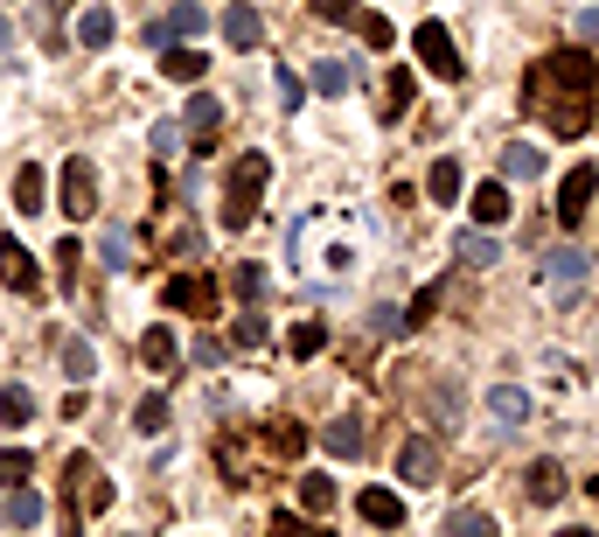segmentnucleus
<instances>
[{
	"mask_svg": "<svg viewBox=\"0 0 599 537\" xmlns=\"http://www.w3.org/2000/svg\"><path fill=\"white\" fill-rule=\"evenodd\" d=\"M599 70H592V57L579 42L571 49H551V57H537L530 63V77H523V106H530V119H543L558 140H579L586 126H592V112H599Z\"/></svg>",
	"mask_w": 599,
	"mask_h": 537,
	"instance_id": "nucleus-1",
	"label": "nucleus"
},
{
	"mask_svg": "<svg viewBox=\"0 0 599 537\" xmlns=\"http://www.w3.org/2000/svg\"><path fill=\"white\" fill-rule=\"evenodd\" d=\"M286 266H293V279H307V287H321V294L349 287L356 266H362V230L342 210H307L286 230Z\"/></svg>",
	"mask_w": 599,
	"mask_h": 537,
	"instance_id": "nucleus-2",
	"label": "nucleus"
},
{
	"mask_svg": "<svg viewBox=\"0 0 599 537\" xmlns=\"http://www.w3.org/2000/svg\"><path fill=\"white\" fill-rule=\"evenodd\" d=\"M266 182H272V161H266V153L230 161V182H223V230H244L258 210H266Z\"/></svg>",
	"mask_w": 599,
	"mask_h": 537,
	"instance_id": "nucleus-3",
	"label": "nucleus"
},
{
	"mask_svg": "<svg viewBox=\"0 0 599 537\" xmlns=\"http://www.w3.org/2000/svg\"><path fill=\"white\" fill-rule=\"evenodd\" d=\"M112 496H119V489H112L106 475H98V460H91V454H70V460H63V509H70V524L106 517Z\"/></svg>",
	"mask_w": 599,
	"mask_h": 537,
	"instance_id": "nucleus-4",
	"label": "nucleus"
},
{
	"mask_svg": "<svg viewBox=\"0 0 599 537\" xmlns=\"http://www.w3.org/2000/svg\"><path fill=\"white\" fill-rule=\"evenodd\" d=\"M411 49H419V63L439 77V84H460V77H467V63H460L447 21H419V29H411Z\"/></svg>",
	"mask_w": 599,
	"mask_h": 537,
	"instance_id": "nucleus-5",
	"label": "nucleus"
},
{
	"mask_svg": "<svg viewBox=\"0 0 599 537\" xmlns=\"http://www.w3.org/2000/svg\"><path fill=\"white\" fill-rule=\"evenodd\" d=\"M57 210H63L70 223L98 217V168L84 161V153H70V161H63V175H57Z\"/></svg>",
	"mask_w": 599,
	"mask_h": 537,
	"instance_id": "nucleus-6",
	"label": "nucleus"
},
{
	"mask_svg": "<svg viewBox=\"0 0 599 537\" xmlns=\"http://www.w3.org/2000/svg\"><path fill=\"white\" fill-rule=\"evenodd\" d=\"M202 29H210V14H202L196 0H174V8H168L161 21H147V36H140V42L168 49V42H189V36H202Z\"/></svg>",
	"mask_w": 599,
	"mask_h": 537,
	"instance_id": "nucleus-7",
	"label": "nucleus"
},
{
	"mask_svg": "<svg viewBox=\"0 0 599 537\" xmlns=\"http://www.w3.org/2000/svg\"><path fill=\"white\" fill-rule=\"evenodd\" d=\"M592 196H599V168L579 161V168H571L565 182H558V223H565V230H579V217L592 210Z\"/></svg>",
	"mask_w": 599,
	"mask_h": 537,
	"instance_id": "nucleus-8",
	"label": "nucleus"
},
{
	"mask_svg": "<svg viewBox=\"0 0 599 537\" xmlns=\"http://www.w3.org/2000/svg\"><path fill=\"white\" fill-rule=\"evenodd\" d=\"M543 287H551V294H579L586 287V272H592V259H586V251L579 245H558V251H543Z\"/></svg>",
	"mask_w": 599,
	"mask_h": 537,
	"instance_id": "nucleus-9",
	"label": "nucleus"
},
{
	"mask_svg": "<svg viewBox=\"0 0 599 537\" xmlns=\"http://www.w3.org/2000/svg\"><path fill=\"white\" fill-rule=\"evenodd\" d=\"M168 307L174 315H217V279L210 272H174L168 279Z\"/></svg>",
	"mask_w": 599,
	"mask_h": 537,
	"instance_id": "nucleus-10",
	"label": "nucleus"
},
{
	"mask_svg": "<svg viewBox=\"0 0 599 537\" xmlns=\"http://www.w3.org/2000/svg\"><path fill=\"white\" fill-rule=\"evenodd\" d=\"M0 287H14V294H42V266H36V251L21 245V238H0Z\"/></svg>",
	"mask_w": 599,
	"mask_h": 537,
	"instance_id": "nucleus-11",
	"label": "nucleus"
},
{
	"mask_svg": "<svg viewBox=\"0 0 599 537\" xmlns=\"http://www.w3.org/2000/svg\"><path fill=\"white\" fill-rule=\"evenodd\" d=\"M398 475L411 481V489H432V481H439V440H426V432H411V440L398 447Z\"/></svg>",
	"mask_w": 599,
	"mask_h": 537,
	"instance_id": "nucleus-12",
	"label": "nucleus"
},
{
	"mask_svg": "<svg viewBox=\"0 0 599 537\" xmlns=\"http://www.w3.org/2000/svg\"><path fill=\"white\" fill-rule=\"evenodd\" d=\"M77 49H112V36H119V14L106 8V0H91V8L84 14H77Z\"/></svg>",
	"mask_w": 599,
	"mask_h": 537,
	"instance_id": "nucleus-13",
	"label": "nucleus"
},
{
	"mask_svg": "<svg viewBox=\"0 0 599 537\" xmlns=\"http://www.w3.org/2000/svg\"><path fill=\"white\" fill-rule=\"evenodd\" d=\"M0 517H8L14 530H36V524L49 517V503L29 489V481H8V496H0Z\"/></svg>",
	"mask_w": 599,
	"mask_h": 537,
	"instance_id": "nucleus-14",
	"label": "nucleus"
},
{
	"mask_svg": "<svg viewBox=\"0 0 599 537\" xmlns=\"http://www.w3.org/2000/svg\"><path fill=\"white\" fill-rule=\"evenodd\" d=\"M223 42L230 49H258V42H266V14L244 8V0H230V8H223Z\"/></svg>",
	"mask_w": 599,
	"mask_h": 537,
	"instance_id": "nucleus-15",
	"label": "nucleus"
},
{
	"mask_svg": "<svg viewBox=\"0 0 599 537\" xmlns=\"http://www.w3.org/2000/svg\"><path fill=\"white\" fill-rule=\"evenodd\" d=\"M356 517L377 524V530H398V524H405V496H398V489H362V496H356Z\"/></svg>",
	"mask_w": 599,
	"mask_h": 537,
	"instance_id": "nucleus-16",
	"label": "nucleus"
},
{
	"mask_svg": "<svg viewBox=\"0 0 599 537\" xmlns=\"http://www.w3.org/2000/svg\"><path fill=\"white\" fill-rule=\"evenodd\" d=\"M509 210H516V202H509V182H481L475 196H467V217H475L481 230H495V223H509Z\"/></svg>",
	"mask_w": 599,
	"mask_h": 537,
	"instance_id": "nucleus-17",
	"label": "nucleus"
},
{
	"mask_svg": "<svg viewBox=\"0 0 599 537\" xmlns=\"http://www.w3.org/2000/svg\"><path fill=\"white\" fill-rule=\"evenodd\" d=\"M523 496H530V503H543V509H551V503H565V468H558L551 454H543V460H530V475H523Z\"/></svg>",
	"mask_w": 599,
	"mask_h": 537,
	"instance_id": "nucleus-18",
	"label": "nucleus"
},
{
	"mask_svg": "<svg viewBox=\"0 0 599 537\" xmlns=\"http://www.w3.org/2000/svg\"><path fill=\"white\" fill-rule=\"evenodd\" d=\"M161 70L174 77V84H202V70H210V57H202L196 42H168V49H161Z\"/></svg>",
	"mask_w": 599,
	"mask_h": 537,
	"instance_id": "nucleus-19",
	"label": "nucleus"
},
{
	"mask_svg": "<svg viewBox=\"0 0 599 537\" xmlns=\"http://www.w3.org/2000/svg\"><path fill=\"white\" fill-rule=\"evenodd\" d=\"M14 210H21V217L49 210V175H42L36 161H21V175H14Z\"/></svg>",
	"mask_w": 599,
	"mask_h": 537,
	"instance_id": "nucleus-20",
	"label": "nucleus"
},
{
	"mask_svg": "<svg viewBox=\"0 0 599 537\" xmlns=\"http://www.w3.org/2000/svg\"><path fill=\"white\" fill-rule=\"evenodd\" d=\"M488 412L502 419V426H523V419H530V391H523V384H495V391H488Z\"/></svg>",
	"mask_w": 599,
	"mask_h": 537,
	"instance_id": "nucleus-21",
	"label": "nucleus"
},
{
	"mask_svg": "<svg viewBox=\"0 0 599 537\" xmlns=\"http://www.w3.org/2000/svg\"><path fill=\"white\" fill-rule=\"evenodd\" d=\"M217 126H223V106H217V98H210V91H196V98H189V112H181V133H196V140H210V133H217Z\"/></svg>",
	"mask_w": 599,
	"mask_h": 537,
	"instance_id": "nucleus-22",
	"label": "nucleus"
},
{
	"mask_svg": "<svg viewBox=\"0 0 599 537\" xmlns=\"http://www.w3.org/2000/svg\"><path fill=\"white\" fill-rule=\"evenodd\" d=\"M537 175H543V147H523V140L502 147V182H537Z\"/></svg>",
	"mask_w": 599,
	"mask_h": 537,
	"instance_id": "nucleus-23",
	"label": "nucleus"
},
{
	"mask_svg": "<svg viewBox=\"0 0 599 537\" xmlns=\"http://www.w3.org/2000/svg\"><path fill=\"white\" fill-rule=\"evenodd\" d=\"M98 259H106L112 272L140 266V259H133V230H126V223H106V238H98Z\"/></svg>",
	"mask_w": 599,
	"mask_h": 537,
	"instance_id": "nucleus-24",
	"label": "nucleus"
},
{
	"mask_svg": "<svg viewBox=\"0 0 599 537\" xmlns=\"http://www.w3.org/2000/svg\"><path fill=\"white\" fill-rule=\"evenodd\" d=\"M36 419V391L29 384H0V426H29Z\"/></svg>",
	"mask_w": 599,
	"mask_h": 537,
	"instance_id": "nucleus-25",
	"label": "nucleus"
},
{
	"mask_svg": "<svg viewBox=\"0 0 599 537\" xmlns=\"http://www.w3.org/2000/svg\"><path fill=\"white\" fill-rule=\"evenodd\" d=\"M63 377H70V384H91V377H98V349H91L84 336L63 342Z\"/></svg>",
	"mask_w": 599,
	"mask_h": 537,
	"instance_id": "nucleus-26",
	"label": "nucleus"
},
{
	"mask_svg": "<svg viewBox=\"0 0 599 537\" xmlns=\"http://www.w3.org/2000/svg\"><path fill=\"white\" fill-rule=\"evenodd\" d=\"M300 447H307V426H293V419H272V426H266V454H272V460H293Z\"/></svg>",
	"mask_w": 599,
	"mask_h": 537,
	"instance_id": "nucleus-27",
	"label": "nucleus"
},
{
	"mask_svg": "<svg viewBox=\"0 0 599 537\" xmlns=\"http://www.w3.org/2000/svg\"><path fill=\"white\" fill-rule=\"evenodd\" d=\"M321 447H328L335 460H356V454H362V426H356V419H335V426H321Z\"/></svg>",
	"mask_w": 599,
	"mask_h": 537,
	"instance_id": "nucleus-28",
	"label": "nucleus"
},
{
	"mask_svg": "<svg viewBox=\"0 0 599 537\" xmlns=\"http://www.w3.org/2000/svg\"><path fill=\"white\" fill-rule=\"evenodd\" d=\"M293 489H300V509H307V517H328V509H335V481H328V475H300Z\"/></svg>",
	"mask_w": 599,
	"mask_h": 537,
	"instance_id": "nucleus-29",
	"label": "nucleus"
},
{
	"mask_svg": "<svg viewBox=\"0 0 599 537\" xmlns=\"http://www.w3.org/2000/svg\"><path fill=\"white\" fill-rule=\"evenodd\" d=\"M140 364L161 370V377L174 370V336H168V328H147V336H140Z\"/></svg>",
	"mask_w": 599,
	"mask_h": 537,
	"instance_id": "nucleus-30",
	"label": "nucleus"
},
{
	"mask_svg": "<svg viewBox=\"0 0 599 537\" xmlns=\"http://www.w3.org/2000/svg\"><path fill=\"white\" fill-rule=\"evenodd\" d=\"M349 21H356L362 49H390V42H398V29H390V14H377V8H362V14H349Z\"/></svg>",
	"mask_w": 599,
	"mask_h": 537,
	"instance_id": "nucleus-31",
	"label": "nucleus"
},
{
	"mask_svg": "<svg viewBox=\"0 0 599 537\" xmlns=\"http://www.w3.org/2000/svg\"><path fill=\"white\" fill-rule=\"evenodd\" d=\"M453 251H460L467 266H495V259H502V245H495L481 223H475V230H460V245H453Z\"/></svg>",
	"mask_w": 599,
	"mask_h": 537,
	"instance_id": "nucleus-32",
	"label": "nucleus"
},
{
	"mask_svg": "<svg viewBox=\"0 0 599 537\" xmlns=\"http://www.w3.org/2000/svg\"><path fill=\"white\" fill-rule=\"evenodd\" d=\"M286 349H293V364H307V356H321V349H328V328H321V321H293Z\"/></svg>",
	"mask_w": 599,
	"mask_h": 537,
	"instance_id": "nucleus-33",
	"label": "nucleus"
},
{
	"mask_svg": "<svg viewBox=\"0 0 599 537\" xmlns=\"http://www.w3.org/2000/svg\"><path fill=\"white\" fill-rule=\"evenodd\" d=\"M411 91H419V77L411 70H390V84H383V119H398L411 106Z\"/></svg>",
	"mask_w": 599,
	"mask_h": 537,
	"instance_id": "nucleus-34",
	"label": "nucleus"
},
{
	"mask_svg": "<svg viewBox=\"0 0 599 537\" xmlns=\"http://www.w3.org/2000/svg\"><path fill=\"white\" fill-rule=\"evenodd\" d=\"M315 91H321V98H342V91H349V63H342V57H321V63H315Z\"/></svg>",
	"mask_w": 599,
	"mask_h": 537,
	"instance_id": "nucleus-35",
	"label": "nucleus"
},
{
	"mask_svg": "<svg viewBox=\"0 0 599 537\" xmlns=\"http://www.w3.org/2000/svg\"><path fill=\"white\" fill-rule=\"evenodd\" d=\"M29 475H36L29 447H0V489H8V481H29Z\"/></svg>",
	"mask_w": 599,
	"mask_h": 537,
	"instance_id": "nucleus-36",
	"label": "nucleus"
},
{
	"mask_svg": "<svg viewBox=\"0 0 599 537\" xmlns=\"http://www.w3.org/2000/svg\"><path fill=\"white\" fill-rule=\"evenodd\" d=\"M426 189H432L439 202H460V161H432V175H426Z\"/></svg>",
	"mask_w": 599,
	"mask_h": 537,
	"instance_id": "nucleus-37",
	"label": "nucleus"
},
{
	"mask_svg": "<svg viewBox=\"0 0 599 537\" xmlns=\"http://www.w3.org/2000/svg\"><path fill=\"white\" fill-rule=\"evenodd\" d=\"M133 432H147V440H153V432H168V398H161V391H153V398H140Z\"/></svg>",
	"mask_w": 599,
	"mask_h": 537,
	"instance_id": "nucleus-38",
	"label": "nucleus"
},
{
	"mask_svg": "<svg viewBox=\"0 0 599 537\" xmlns=\"http://www.w3.org/2000/svg\"><path fill=\"white\" fill-rule=\"evenodd\" d=\"M266 336H272L266 315H238V321H230V342H238V349H266Z\"/></svg>",
	"mask_w": 599,
	"mask_h": 537,
	"instance_id": "nucleus-39",
	"label": "nucleus"
},
{
	"mask_svg": "<svg viewBox=\"0 0 599 537\" xmlns=\"http://www.w3.org/2000/svg\"><path fill=\"white\" fill-rule=\"evenodd\" d=\"M447 530H453V537H488V530H495V517H488V509H453Z\"/></svg>",
	"mask_w": 599,
	"mask_h": 537,
	"instance_id": "nucleus-40",
	"label": "nucleus"
},
{
	"mask_svg": "<svg viewBox=\"0 0 599 537\" xmlns=\"http://www.w3.org/2000/svg\"><path fill=\"white\" fill-rule=\"evenodd\" d=\"M230 287H238V300H258V294H266V266H238V272H230Z\"/></svg>",
	"mask_w": 599,
	"mask_h": 537,
	"instance_id": "nucleus-41",
	"label": "nucleus"
},
{
	"mask_svg": "<svg viewBox=\"0 0 599 537\" xmlns=\"http://www.w3.org/2000/svg\"><path fill=\"white\" fill-rule=\"evenodd\" d=\"M370 336H405V307H370Z\"/></svg>",
	"mask_w": 599,
	"mask_h": 537,
	"instance_id": "nucleus-42",
	"label": "nucleus"
},
{
	"mask_svg": "<svg viewBox=\"0 0 599 537\" xmlns=\"http://www.w3.org/2000/svg\"><path fill=\"white\" fill-rule=\"evenodd\" d=\"M147 140H153V153H161V161H168V153L181 147V119H161V126H153Z\"/></svg>",
	"mask_w": 599,
	"mask_h": 537,
	"instance_id": "nucleus-43",
	"label": "nucleus"
},
{
	"mask_svg": "<svg viewBox=\"0 0 599 537\" xmlns=\"http://www.w3.org/2000/svg\"><path fill=\"white\" fill-rule=\"evenodd\" d=\"M432 307H439V287H426L419 300H411V307H405V328H419V321H432Z\"/></svg>",
	"mask_w": 599,
	"mask_h": 537,
	"instance_id": "nucleus-44",
	"label": "nucleus"
},
{
	"mask_svg": "<svg viewBox=\"0 0 599 537\" xmlns=\"http://www.w3.org/2000/svg\"><path fill=\"white\" fill-rule=\"evenodd\" d=\"M279 106H286V112H300V77L286 70V63H279Z\"/></svg>",
	"mask_w": 599,
	"mask_h": 537,
	"instance_id": "nucleus-45",
	"label": "nucleus"
},
{
	"mask_svg": "<svg viewBox=\"0 0 599 537\" xmlns=\"http://www.w3.org/2000/svg\"><path fill=\"white\" fill-rule=\"evenodd\" d=\"M571 36H579V42H599V8H579V21H571Z\"/></svg>",
	"mask_w": 599,
	"mask_h": 537,
	"instance_id": "nucleus-46",
	"label": "nucleus"
},
{
	"mask_svg": "<svg viewBox=\"0 0 599 537\" xmlns=\"http://www.w3.org/2000/svg\"><path fill=\"white\" fill-rule=\"evenodd\" d=\"M307 8L328 14V21H349V14H356V0H307Z\"/></svg>",
	"mask_w": 599,
	"mask_h": 537,
	"instance_id": "nucleus-47",
	"label": "nucleus"
},
{
	"mask_svg": "<svg viewBox=\"0 0 599 537\" xmlns=\"http://www.w3.org/2000/svg\"><path fill=\"white\" fill-rule=\"evenodd\" d=\"M196 364H202V370H217V364H223V342L202 336V342H196Z\"/></svg>",
	"mask_w": 599,
	"mask_h": 537,
	"instance_id": "nucleus-48",
	"label": "nucleus"
},
{
	"mask_svg": "<svg viewBox=\"0 0 599 537\" xmlns=\"http://www.w3.org/2000/svg\"><path fill=\"white\" fill-rule=\"evenodd\" d=\"M0 57H14V21L0 14Z\"/></svg>",
	"mask_w": 599,
	"mask_h": 537,
	"instance_id": "nucleus-49",
	"label": "nucleus"
},
{
	"mask_svg": "<svg viewBox=\"0 0 599 537\" xmlns=\"http://www.w3.org/2000/svg\"><path fill=\"white\" fill-rule=\"evenodd\" d=\"M70 14V0H42V21H63Z\"/></svg>",
	"mask_w": 599,
	"mask_h": 537,
	"instance_id": "nucleus-50",
	"label": "nucleus"
}]
</instances>
